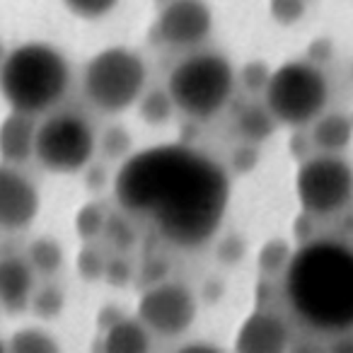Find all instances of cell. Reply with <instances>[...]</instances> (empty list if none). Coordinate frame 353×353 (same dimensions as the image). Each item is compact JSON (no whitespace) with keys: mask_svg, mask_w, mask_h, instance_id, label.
<instances>
[{"mask_svg":"<svg viewBox=\"0 0 353 353\" xmlns=\"http://www.w3.org/2000/svg\"><path fill=\"white\" fill-rule=\"evenodd\" d=\"M0 312H3V305H0Z\"/></svg>","mask_w":353,"mask_h":353,"instance_id":"obj_31","label":"cell"},{"mask_svg":"<svg viewBox=\"0 0 353 353\" xmlns=\"http://www.w3.org/2000/svg\"><path fill=\"white\" fill-rule=\"evenodd\" d=\"M3 351H8V348H6V343L0 341V353H3Z\"/></svg>","mask_w":353,"mask_h":353,"instance_id":"obj_30","label":"cell"},{"mask_svg":"<svg viewBox=\"0 0 353 353\" xmlns=\"http://www.w3.org/2000/svg\"><path fill=\"white\" fill-rule=\"evenodd\" d=\"M293 314L329 336L353 334V247L339 240H312L295 250L283 274Z\"/></svg>","mask_w":353,"mask_h":353,"instance_id":"obj_2","label":"cell"},{"mask_svg":"<svg viewBox=\"0 0 353 353\" xmlns=\"http://www.w3.org/2000/svg\"><path fill=\"white\" fill-rule=\"evenodd\" d=\"M148 63L126 46H107L88 61L83 70V92L102 114H121L136 107L145 94Z\"/></svg>","mask_w":353,"mask_h":353,"instance_id":"obj_5","label":"cell"},{"mask_svg":"<svg viewBox=\"0 0 353 353\" xmlns=\"http://www.w3.org/2000/svg\"><path fill=\"white\" fill-rule=\"evenodd\" d=\"M211 32L213 10L206 0H165L157 12L155 34L172 49H196Z\"/></svg>","mask_w":353,"mask_h":353,"instance_id":"obj_10","label":"cell"},{"mask_svg":"<svg viewBox=\"0 0 353 353\" xmlns=\"http://www.w3.org/2000/svg\"><path fill=\"white\" fill-rule=\"evenodd\" d=\"M128 150H131V138H128V133L123 131L121 126H114L104 133L102 152L107 157H112V160H121V157L128 155Z\"/></svg>","mask_w":353,"mask_h":353,"instance_id":"obj_25","label":"cell"},{"mask_svg":"<svg viewBox=\"0 0 353 353\" xmlns=\"http://www.w3.org/2000/svg\"><path fill=\"white\" fill-rule=\"evenodd\" d=\"M160 3H165V0H160Z\"/></svg>","mask_w":353,"mask_h":353,"instance_id":"obj_32","label":"cell"},{"mask_svg":"<svg viewBox=\"0 0 353 353\" xmlns=\"http://www.w3.org/2000/svg\"><path fill=\"white\" fill-rule=\"evenodd\" d=\"M114 199L167 245L196 250L221 230L230 176L221 162L182 143L131 152L114 176Z\"/></svg>","mask_w":353,"mask_h":353,"instance_id":"obj_1","label":"cell"},{"mask_svg":"<svg viewBox=\"0 0 353 353\" xmlns=\"http://www.w3.org/2000/svg\"><path fill=\"white\" fill-rule=\"evenodd\" d=\"M293 254H295V250H290L288 242L271 240L269 245L261 250V254H259L261 271H264V274H269V276H276V274H281V271L285 274V269H288Z\"/></svg>","mask_w":353,"mask_h":353,"instance_id":"obj_21","label":"cell"},{"mask_svg":"<svg viewBox=\"0 0 353 353\" xmlns=\"http://www.w3.org/2000/svg\"><path fill=\"white\" fill-rule=\"evenodd\" d=\"M78 264H80V274H83L85 279H99V276L107 271V261L92 250H85L83 254H80Z\"/></svg>","mask_w":353,"mask_h":353,"instance_id":"obj_27","label":"cell"},{"mask_svg":"<svg viewBox=\"0 0 353 353\" xmlns=\"http://www.w3.org/2000/svg\"><path fill=\"white\" fill-rule=\"evenodd\" d=\"M6 59H8V49H6V44H3V39H0V70H3V63H6Z\"/></svg>","mask_w":353,"mask_h":353,"instance_id":"obj_29","label":"cell"},{"mask_svg":"<svg viewBox=\"0 0 353 353\" xmlns=\"http://www.w3.org/2000/svg\"><path fill=\"white\" fill-rule=\"evenodd\" d=\"M152 346V332L138 317H119L109 322L102 348L109 353H145Z\"/></svg>","mask_w":353,"mask_h":353,"instance_id":"obj_15","label":"cell"},{"mask_svg":"<svg viewBox=\"0 0 353 353\" xmlns=\"http://www.w3.org/2000/svg\"><path fill=\"white\" fill-rule=\"evenodd\" d=\"M41 211L37 184L17 165L0 162V230L17 232L30 228Z\"/></svg>","mask_w":353,"mask_h":353,"instance_id":"obj_11","label":"cell"},{"mask_svg":"<svg viewBox=\"0 0 353 353\" xmlns=\"http://www.w3.org/2000/svg\"><path fill=\"white\" fill-rule=\"evenodd\" d=\"M182 351H218V348L211 346V343H184Z\"/></svg>","mask_w":353,"mask_h":353,"instance_id":"obj_28","label":"cell"},{"mask_svg":"<svg viewBox=\"0 0 353 353\" xmlns=\"http://www.w3.org/2000/svg\"><path fill=\"white\" fill-rule=\"evenodd\" d=\"M107 213L97 203H85L75 216V230L83 240H94L97 235H102L107 228Z\"/></svg>","mask_w":353,"mask_h":353,"instance_id":"obj_22","label":"cell"},{"mask_svg":"<svg viewBox=\"0 0 353 353\" xmlns=\"http://www.w3.org/2000/svg\"><path fill=\"white\" fill-rule=\"evenodd\" d=\"M97 152L92 123L75 112L49 114L37 128L34 157L46 172L78 174L88 170Z\"/></svg>","mask_w":353,"mask_h":353,"instance_id":"obj_8","label":"cell"},{"mask_svg":"<svg viewBox=\"0 0 353 353\" xmlns=\"http://www.w3.org/2000/svg\"><path fill=\"white\" fill-rule=\"evenodd\" d=\"M70 88V63L63 51L46 41H27L8 51L0 70V97L15 112L49 114Z\"/></svg>","mask_w":353,"mask_h":353,"instance_id":"obj_3","label":"cell"},{"mask_svg":"<svg viewBox=\"0 0 353 353\" xmlns=\"http://www.w3.org/2000/svg\"><path fill=\"white\" fill-rule=\"evenodd\" d=\"M235 126H237L240 136L245 138L247 143L256 145V143L266 141V138L276 131L279 121H276V117L271 114V109L266 107V102L264 104H261V102H250V104H245L240 112H237Z\"/></svg>","mask_w":353,"mask_h":353,"instance_id":"obj_17","label":"cell"},{"mask_svg":"<svg viewBox=\"0 0 353 353\" xmlns=\"http://www.w3.org/2000/svg\"><path fill=\"white\" fill-rule=\"evenodd\" d=\"M353 141V119L341 112H324L312 123V143L319 152H341Z\"/></svg>","mask_w":353,"mask_h":353,"instance_id":"obj_16","label":"cell"},{"mask_svg":"<svg viewBox=\"0 0 353 353\" xmlns=\"http://www.w3.org/2000/svg\"><path fill=\"white\" fill-rule=\"evenodd\" d=\"M65 295L61 293V288L56 285H44L41 290H37L34 298H32V312L41 319H54L63 312Z\"/></svg>","mask_w":353,"mask_h":353,"instance_id":"obj_24","label":"cell"},{"mask_svg":"<svg viewBox=\"0 0 353 353\" xmlns=\"http://www.w3.org/2000/svg\"><path fill=\"white\" fill-rule=\"evenodd\" d=\"M27 261L39 276H54L63 266V247L54 237H37L27 250Z\"/></svg>","mask_w":353,"mask_h":353,"instance_id":"obj_18","label":"cell"},{"mask_svg":"<svg viewBox=\"0 0 353 353\" xmlns=\"http://www.w3.org/2000/svg\"><path fill=\"white\" fill-rule=\"evenodd\" d=\"M34 276L37 271L22 256H3L0 259V305H3V312L22 314L32 307Z\"/></svg>","mask_w":353,"mask_h":353,"instance_id":"obj_13","label":"cell"},{"mask_svg":"<svg viewBox=\"0 0 353 353\" xmlns=\"http://www.w3.org/2000/svg\"><path fill=\"white\" fill-rule=\"evenodd\" d=\"M199 314V300L179 281H155L141 293L136 317L152 332V336L179 339L192 329Z\"/></svg>","mask_w":353,"mask_h":353,"instance_id":"obj_9","label":"cell"},{"mask_svg":"<svg viewBox=\"0 0 353 353\" xmlns=\"http://www.w3.org/2000/svg\"><path fill=\"white\" fill-rule=\"evenodd\" d=\"M37 128H39L37 117L10 109V114L0 121V160L22 165L34 157Z\"/></svg>","mask_w":353,"mask_h":353,"instance_id":"obj_14","label":"cell"},{"mask_svg":"<svg viewBox=\"0 0 353 353\" xmlns=\"http://www.w3.org/2000/svg\"><path fill=\"white\" fill-rule=\"evenodd\" d=\"M237 73L230 59L216 51H194L172 68L167 92L176 112L194 121H208L230 104Z\"/></svg>","mask_w":353,"mask_h":353,"instance_id":"obj_4","label":"cell"},{"mask_svg":"<svg viewBox=\"0 0 353 353\" xmlns=\"http://www.w3.org/2000/svg\"><path fill=\"white\" fill-rule=\"evenodd\" d=\"M61 3L70 15L80 17V20H102L117 10L121 0H61Z\"/></svg>","mask_w":353,"mask_h":353,"instance_id":"obj_23","label":"cell"},{"mask_svg":"<svg viewBox=\"0 0 353 353\" xmlns=\"http://www.w3.org/2000/svg\"><path fill=\"white\" fill-rule=\"evenodd\" d=\"M138 109H141V119L145 123H152V126H160V123L170 121L172 112H176L174 102H172L170 92L165 90H150L141 97L138 102Z\"/></svg>","mask_w":353,"mask_h":353,"instance_id":"obj_20","label":"cell"},{"mask_svg":"<svg viewBox=\"0 0 353 353\" xmlns=\"http://www.w3.org/2000/svg\"><path fill=\"white\" fill-rule=\"evenodd\" d=\"M295 199L305 216L332 218L353 201V167L339 152H317L295 172Z\"/></svg>","mask_w":353,"mask_h":353,"instance_id":"obj_7","label":"cell"},{"mask_svg":"<svg viewBox=\"0 0 353 353\" xmlns=\"http://www.w3.org/2000/svg\"><path fill=\"white\" fill-rule=\"evenodd\" d=\"M264 102L283 126H312L329 107V80L310 61H288L271 70Z\"/></svg>","mask_w":353,"mask_h":353,"instance_id":"obj_6","label":"cell"},{"mask_svg":"<svg viewBox=\"0 0 353 353\" xmlns=\"http://www.w3.org/2000/svg\"><path fill=\"white\" fill-rule=\"evenodd\" d=\"M290 343V329L279 314L252 312L235 334V348L242 353H281Z\"/></svg>","mask_w":353,"mask_h":353,"instance_id":"obj_12","label":"cell"},{"mask_svg":"<svg viewBox=\"0 0 353 353\" xmlns=\"http://www.w3.org/2000/svg\"><path fill=\"white\" fill-rule=\"evenodd\" d=\"M271 17L281 25H293L305 15V0H271Z\"/></svg>","mask_w":353,"mask_h":353,"instance_id":"obj_26","label":"cell"},{"mask_svg":"<svg viewBox=\"0 0 353 353\" xmlns=\"http://www.w3.org/2000/svg\"><path fill=\"white\" fill-rule=\"evenodd\" d=\"M8 348L15 353H54L59 351V341L41 327H22L10 336Z\"/></svg>","mask_w":353,"mask_h":353,"instance_id":"obj_19","label":"cell"}]
</instances>
